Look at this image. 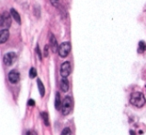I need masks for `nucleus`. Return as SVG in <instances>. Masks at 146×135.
Instances as JSON below:
<instances>
[{"label":"nucleus","mask_w":146,"mask_h":135,"mask_svg":"<svg viewBox=\"0 0 146 135\" xmlns=\"http://www.w3.org/2000/svg\"><path fill=\"white\" fill-rule=\"evenodd\" d=\"M130 103L135 107L141 108V107H143L145 105L146 99H145L143 93H141V92H133L130 95Z\"/></svg>","instance_id":"nucleus-1"},{"label":"nucleus","mask_w":146,"mask_h":135,"mask_svg":"<svg viewBox=\"0 0 146 135\" xmlns=\"http://www.w3.org/2000/svg\"><path fill=\"white\" fill-rule=\"evenodd\" d=\"M72 107H73V101L72 98L70 96H66L62 102V114L63 115H68L71 110H72Z\"/></svg>","instance_id":"nucleus-2"},{"label":"nucleus","mask_w":146,"mask_h":135,"mask_svg":"<svg viewBox=\"0 0 146 135\" xmlns=\"http://www.w3.org/2000/svg\"><path fill=\"white\" fill-rule=\"evenodd\" d=\"M70 50H71V44L70 42H63L59 45V48H58V54L60 57H66L68 54L70 53Z\"/></svg>","instance_id":"nucleus-3"},{"label":"nucleus","mask_w":146,"mask_h":135,"mask_svg":"<svg viewBox=\"0 0 146 135\" xmlns=\"http://www.w3.org/2000/svg\"><path fill=\"white\" fill-rule=\"evenodd\" d=\"M16 60V54L14 52H8L3 57V62L7 66H11Z\"/></svg>","instance_id":"nucleus-4"},{"label":"nucleus","mask_w":146,"mask_h":135,"mask_svg":"<svg viewBox=\"0 0 146 135\" xmlns=\"http://www.w3.org/2000/svg\"><path fill=\"white\" fill-rule=\"evenodd\" d=\"M71 73V65H70V62L66 61L64 63L61 64V67H60V74L62 77H68Z\"/></svg>","instance_id":"nucleus-5"},{"label":"nucleus","mask_w":146,"mask_h":135,"mask_svg":"<svg viewBox=\"0 0 146 135\" xmlns=\"http://www.w3.org/2000/svg\"><path fill=\"white\" fill-rule=\"evenodd\" d=\"M11 15L8 12H3L0 17V25L2 27H9L11 25Z\"/></svg>","instance_id":"nucleus-6"},{"label":"nucleus","mask_w":146,"mask_h":135,"mask_svg":"<svg viewBox=\"0 0 146 135\" xmlns=\"http://www.w3.org/2000/svg\"><path fill=\"white\" fill-rule=\"evenodd\" d=\"M8 78H9V81L12 84H15V83H17L19 81L20 75H19V73L16 70H11L9 72V74H8Z\"/></svg>","instance_id":"nucleus-7"},{"label":"nucleus","mask_w":146,"mask_h":135,"mask_svg":"<svg viewBox=\"0 0 146 135\" xmlns=\"http://www.w3.org/2000/svg\"><path fill=\"white\" fill-rule=\"evenodd\" d=\"M49 45H50V47H51V49H52V51H53V52H56V51H58V48H59V46H58V44H57V40H56L55 36H54L52 33H50V38H49Z\"/></svg>","instance_id":"nucleus-8"},{"label":"nucleus","mask_w":146,"mask_h":135,"mask_svg":"<svg viewBox=\"0 0 146 135\" xmlns=\"http://www.w3.org/2000/svg\"><path fill=\"white\" fill-rule=\"evenodd\" d=\"M8 37H9V32H8V29H2L0 31V43H5L7 40H8Z\"/></svg>","instance_id":"nucleus-9"},{"label":"nucleus","mask_w":146,"mask_h":135,"mask_svg":"<svg viewBox=\"0 0 146 135\" xmlns=\"http://www.w3.org/2000/svg\"><path fill=\"white\" fill-rule=\"evenodd\" d=\"M60 88H61V90L63 92H67L68 91V89H69V82H68L67 78L63 77L61 79V81H60Z\"/></svg>","instance_id":"nucleus-10"},{"label":"nucleus","mask_w":146,"mask_h":135,"mask_svg":"<svg viewBox=\"0 0 146 135\" xmlns=\"http://www.w3.org/2000/svg\"><path fill=\"white\" fill-rule=\"evenodd\" d=\"M55 108H56L57 110L62 109V102H61V99H60L59 92H57L56 95H55Z\"/></svg>","instance_id":"nucleus-11"},{"label":"nucleus","mask_w":146,"mask_h":135,"mask_svg":"<svg viewBox=\"0 0 146 135\" xmlns=\"http://www.w3.org/2000/svg\"><path fill=\"white\" fill-rule=\"evenodd\" d=\"M10 14H11V16L14 18V20L18 23V24H21V19H20V15H19V13L15 10V9H11L10 10Z\"/></svg>","instance_id":"nucleus-12"},{"label":"nucleus","mask_w":146,"mask_h":135,"mask_svg":"<svg viewBox=\"0 0 146 135\" xmlns=\"http://www.w3.org/2000/svg\"><path fill=\"white\" fill-rule=\"evenodd\" d=\"M37 85H38V89H39V92H40V95L43 97L45 95V88H44V85L42 83V81L40 79L37 80Z\"/></svg>","instance_id":"nucleus-13"},{"label":"nucleus","mask_w":146,"mask_h":135,"mask_svg":"<svg viewBox=\"0 0 146 135\" xmlns=\"http://www.w3.org/2000/svg\"><path fill=\"white\" fill-rule=\"evenodd\" d=\"M40 115H41V117H42V119H43V121H44V124H45L46 126H49V117H48V113H46V112H41Z\"/></svg>","instance_id":"nucleus-14"},{"label":"nucleus","mask_w":146,"mask_h":135,"mask_svg":"<svg viewBox=\"0 0 146 135\" xmlns=\"http://www.w3.org/2000/svg\"><path fill=\"white\" fill-rule=\"evenodd\" d=\"M146 50V44L143 41H140L138 44V53H143Z\"/></svg>","instance_id":"nucleus-15"},{"label":"nucleus","mask_w":146,"mask_h":135,"mask_svg":"<svg viewBox=\"0 0 146 135\" xmlns=\"http://www.w3.org/2000/svg\"><path fill=\"white\" fill-rule=\"evenodd\" d=\"M37 76V71H36V69L35 68H31L30 69V71H29V77L30 78H35Z\"/></svg>","instance_id":"nucleus-16"},{"label":"nucleus","mask_w":146,"mask_h":135,"mask_svg":"<svg viewBox=\"0 0 146 135\" xmlns=\"http://www.w3.org/2000/svg\"><path fill=\"white\" fill-rule=\"evenodd\" d=\"M61 135H71V130H70L68 127H66V128H64V129L62 130Z\"/></svg>","instance_id":"nucleus-17"},{"label":"nucleus","mask_w":146,"mask_h":135,"mask_svg":"<svg viewBox=\"0 0 146 135\" xmlns=\"http://www.w3.org/2000/svg\"><path fill=\"white\" fill-rule=\"evenodd\" d=\"M58 1H59V0H50L51 4H52L54 7H57V6H58Z\"/></svg>","instance_id":"nucleus-18"},{"label":"nucleus","mask_w":146,"mask_h":135,"mask_svg":"<svg viewBox=\"0 0 146 135\" xmlns=\"http://www.w3.org/2000/svg\"><path fill=\"white\" fill-rule=\"evenodd\" d=\"M25 135H37V134H36V132H35V131H31V130H28V131H26Z\"/></svg>","instance_id":"nucleus-19"},{"label":"nucleus","mask_w":146,"mask_h":135,"mask_svg":"<svg viewBox=\"0 0 146 135\" xmlns=\"http://www.w3.org/2000/svg\"><path fill=\"white\" fill-rule=\"evenodd\" d=\"M36 52H37V54H38V58L41 60V59H42V56H41V52L39 51V47H38V46L36 47Z\"/></svg>","instance_id":"nucleus-20"},{"label":"nucleus","mask_w":146,"mask_h":135,"mask_svg":"<svg viewBox=\"0 0 146 135\" xmlns=\"http://www.w3.org/2000/svg\"><path fill=\"white\" fill-rule=\"evenodd\" d=\"M44 56H45V57L48 56V45H46L45 48H44Z\"/></svg>","instance_id":"nucleus-21"},{"label":"nucleus","mask_w":146,"mask_h":135,"mask_svg":"<svg viewBox=\"0 0 146 135\" xmlns=\"http://www.w3.org/2000/svg\"><path fill=\"white\" fill-rule=\"evenodd\" d=\"M28 105H29V106H34V105H35V101H34L33 99L28 100Z\"/></svg>","instance_id":"nucleus-22"},{"label":"nucleus","mask_w":146,"mask_h":135,"mask_svg":"<svg viewBox=\"0 0 146 135\" xmlns=\"http://www.w3.org/2000/svg\"><path fill=\"white\" fill-rule=\"evenodd\" d=\"M145 88H146V85H145Z\"/></svg>","instance_id":"nucleus-23"}]
</instances>
